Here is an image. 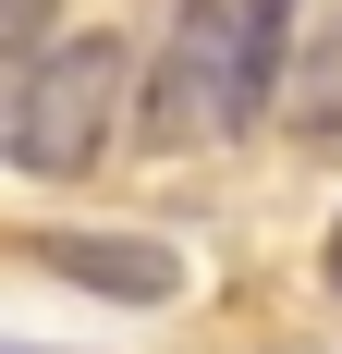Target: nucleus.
I'll return each instance as SVG.
<instances>
[{"instance_id":"nucleus-1","label":"nucleus","mask_w":342,"mask_h":354,"mask_svg":"<svg viewBox=\"0 0 342 354\" xmlns=\"http://www.w3.org/2000/svg\"><path fill=\"white\" fill-rule=\"evenodd\" d=\"M294 12L306 0H183L159 37V73H147V135L159 147L244 135L269 110L281 62H294Z\"/></svg>"},{"instance_id":"nucleus-2","label":"nucleus","mask_w":342,"mask_h":354,"mask_svg":"<svg viewBox=\"0 0 342 354\" xmlns=\"http://www.w3.org/2000/svg\"><path fill=\"white\" fill-rule=\"evenodd\" d=\"M110 122H123V37H49L37 62H12V110H0V159L37 183L98 171Z\"/></svg>"},{"instance_id":"nucleus-3","label":"nucleus","mask_w":342,"mask_h":354,"mask_svg":"<svg viewBox=\"0 0 342 354\" xmlns=\"http://www.w3.org/2000/svg\"><path fill=\"white\" fill-rule=\"evenodd\" d=\"M37 269L49 281H86V293H123V306H159V293H183V257L147 245V232H37Z\"/></svg>"},{"instance_id":"nucleus-4","label":"nucleus","mask_w":342,"mask_h":354,"mask_svg":"<svg viewBox=\"0 0 342 354\" xmlns=\"http://www.w3.org/2000/svg\"><path fill=\"white\" fill-rule=\"evenodd\" d=\"M294 135H342V12L294 49Z\"/></svg>"},{"instance_id":"nucleus-5","label":"nucleus","mask_w":342,"mask_h":354,"mask_svg":"<svg viewBox=\"0 0 342 354\" xmlns=\"http://www.w3.org/2000/svg\"><path fill=\"white\" fill-rule=\"evenodd\" d=\"M49 12H62V0H0V62H37V49H49Z\"/></svg>"},{"instance_id":"nucleus-6","label":"nucleus","mask_w":342,"mask_h":354,"mask_svg":"<svg viewBox=\"0 0 342 354\" xmlns=\"http://www.w3.org/2000/svg\"><path fill=\"white\" fill-rule=\"evenodd\" d=\"M330 269H342V232H330Z\"/></svg>"},{"instance_id":"nucleus-7","label":"nucleus","mask_w":342,"mask_h":354,"mask_svg":"<svg viewBox=\"0 0 342 354\" xmlns=\"http://www.w3.org/2000/svg\"><path fill=\"white\" fill-rule=\"evenodd\" d=\"M12 354H37V342H12Z\"/></svg>"}]
</instances>
